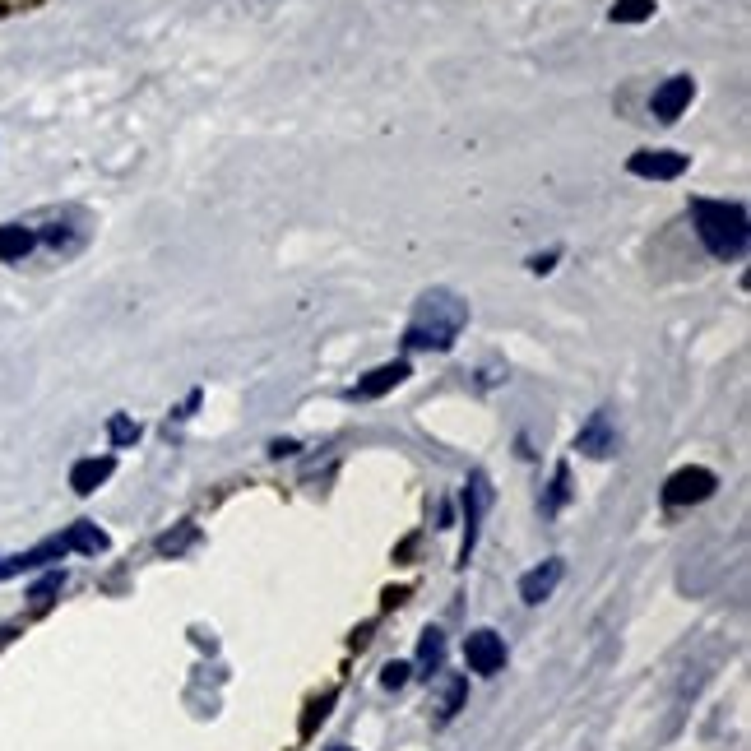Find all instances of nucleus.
Wrapping results in <instances>:
<instances>
[{"label":"nucleus","mask_w":751,"mask_h":751,"mask_svg":"<svg viewBox=\"0 0 751 751\" xmlns=\"http://www.w3.org/2000/svg\"><path fill=\"white\" fill-rule=\"evenodd\" d=\"M469 325V302L450 288H427L413 306V320L404 330V348H427V353H446Z\"/></svg>","instance_id":"obj_1"},{"label":"nucleus","mask_w":751,"mask_h":751,"mask_svg":"<svg viewBox=\"0 0 751 751\" xmlns=\"http://www.w3.org/2000/svg\"><path fill=\"white\" fill-rule=\"evenodd\" d=\"M696 218V237L714 260H742L747 255V209L728 200H696L691 204Z\"/></svg>","instance_id":"obj_2"},{"label":"nucleus","mask_w":751,"mask_h":751,"mask_svg":"<svg viewBox=\"0 0 751 751\" xmlns=\"http://www.w3.org/2000/svg\"><path fill=\"white\" fill-rule=\"evenodd\" d=\"M719 478L710 469H677L668 483H663V501L668 506H696V501H710Z\"/></svg>","instance_id":"obj_3"},{"label":"nucleus","mask_w":751,"mask_h":751,"mask_svg":"<svg viewBox=\"0 0 751 751\" xmlns=\"http://www.w3.org/2000/svg\"><path fill=\"white\" fill-rule=\"evenodd\" d=\"M691 98H696V79H691V75H673V79H663L659 89H654L650 112L659 116L663 126H673L677 116L691 107Z\"/></svg>","instance_id":"obj_4"},{"label":"nucleus","mask_w":751,"mask_h":751,"mask_svg":"<svg viewBox=\"0 0 751 751\" xmlns=\"http://www.w3.org/2000/svg\"><path fill=\"white\" fill-rule=\"evenodd\" d=\"M631 177H645V181H677L687 172V153H673V149H640L631 153Z\"/></svg>","instance_id":"obj_5"},{"label":"nucleus","mask_w":751,"mask_h":751,"mask_svg":"<svg viewBox=\"0 0 751 751\" xmlns=\"http://www.w3.org/2000/svg\"><path fill=\"white\" fill-rule=\"evenodd\" d=\"M464 659H469L473 673H483V677L501 673V668H506V640H501L497 631H473V636L464 640Z\"/></svg>","instance_id":"obj_6"},{"label":"nucleus","mask_w":751,"mask_h":751,"mask_svg":"<svg viewBox=\"0 0 751 751\" xmlns=\"http://www.w3.org/2000/svg\"><path fill=\"white\" fill-rule=\"evenodd\" d=\"M487 501H492V492H487V478L483 473H469V487H464V548H459V561L473 557V543H478V520H483Z\"/></svg>","instance_id":"obj_7"},{"label":"nucleus","mask_w":751,"mask_h":751,"mask_svg":"<svg viewBox=\"0 0 751 751\" xmlns=\"http://www.w3.org/2000/svg\"><path fill=\"white\" fill-rule=\"evenodd\" d=\"M575 450H585L589 459H608L612 450H617V432H612L608 408H599V413H594V418L580 427V436H575Z\"/></svg>","instance_id":"obj_8"},{"label":"nucleus","mask_w":751,"mask_h":751,"mask_svg":"<svg viewBox=\"0 0 751 751\" xmlns=\"http://www.w3.org/2000/svg\"><path fill=\"white\" fill-rule=\"evenodd\" d=\"M404 381H408V362L399 357V362H385V367L367 371V376L353 385V399H381V395H390V390L404 385Z\"/></svg>","instance_id":"obj_9"},{"label":"nucleus","mask_w":751,"mask_h":751,"mask_svg":"<svg viewBox=\"0 0 751 751\" xmlns=\"http://www.w3.org/2000/svg\"><path fill=\"white\" fill-rule=\"evenodd\" d=\"M561 575H566V566H561L557 557L543 561V566H534V571H529V575L520 580V599H524V603H543V599H552V589L561 585Z\"/></svg>","instance_id":"obj_10"},{"label":"nucleus","mask_w":751,"mask_h":751,"mask_svg":"<svg viewBox=\"0 0 751 751\" xmlns=\"http://www.w3.org/2000/svg\"><path fill=\"white\" fill-rule=\"evenodd\" d=\"M116 459L112 455H93V459H79L75 469H70V487H75L79 497H89V492H98L107 478H112Z\"/></svg>","instance_id":"obj_11"},{"label":"nucleus","mask_w":751,"mask_h":751,"mask_svg":"<svg viewBox=\"0 0 751 751\" xmlns=\"http://www.w3.org/2000/svg\"><path fill=\"white\" fill-rule=\"evenodd\" d=\"M33 246H38V232L28 228V223H5V228H0V260L14 265V260H24Z\"/></svg>","instance_id":"obj_12"},{"label":"nucleus","mask_w":751,"mask_h":751,"mask_svg":"<svg viewBox=\"0 0 751 751\" xmlns=\"http://www.w3.org/2000/svg\"><path fill=\"white\" fill-rule=\"evenodd\" d=\"M65 548L70 552H89V557H98V552H107V534H102L98 524H89V520H79V524H70L65 529Z\"/></svg>","instance_id":"obj_13"},{"label":"nucleus","mask_w":751,"mask_h":751,"mask_svg":"<svg viewBox=\"0 0 751 751\" xmlns=\"http://www.w3.org/2000/svg\"><path fill=\"white\" fill-rule=\"evenodd\" d=\"M654 19V0H617L612 5V24H645Z\"/></svg>","instance_id":"obj_14"},{"label":"nucleus","mask_w":751,"mask_h":751,"mask_svg":"<svg viewBox=\"0 0 751 751\" xmlns=\"http://www.w3.org/2000/svg\"><path fill=\"white\" fill-rule=\"evenodd\" d=\"M195 538H200V529H195V524H181L177 534H163V538H158V552H163V557H177V552L191 548Z\"/></svg>","instance_id":"obj_15"},{"label":"nucleus","mask_w":751,"mask_h":751,"mask_svg":"<svg viewBox=\"0 0 751 751\" xmlns=\"http://www.w3.org/2000/svg\"><path fill=\"white\" fill-rule=\"evenodd\" d=\"M441 654H446V636L441 631H422V645H418L422 668H441Z\"/></svg>","instance_id":"obj_16"},{"label":"nucleus","mask_w":751,"mask_h":751,"mask_svg":"<svg viewBox=\"0 0 751 751\" xmlns=\"http://www.w3.org/2000/svg\"><path fill=\"white\" fill-rule=\"evenodd\" d=\"M107 436H112V446H135V441H140V422H130L126 413H116V418L107 422Z\"/></svg>","instance_id":"obj_17"},{"label":"nucleus","mask_w":751,"mask_h":751,"mask_svg":"<svg viewBox=\"0 0 751 751\" xmlns=\"http://www.w3.org/2000/svg\"><path fill=\"white\" fill-rule=\"evenodd\" d=\"M566 497H571V469H566V464H557V473H552L548 510H561V506H566Z\"/></svg>","instance_id":"obj_18"},{"label":"nucleus","mask_w":751,"mask_h":751,"mask_svg":"<svg viewBox=\"0 0 751 751\" xmlns=\"http://www.w3.org/2000/svg\"><path fill=\"white\" fill-rule=\"evenodd\" d=\"M61 585H65V575H61V571H51V575H42L38 585L28 589V599H33V603H38V608H42V603H51V594H56V589H61Z\"/></svg>","instance_id":"obj_19"},{"label":"nucleus","mask_w":751,"mask_h":751,"mask_svg":"<svg viewBox=\"0 0 751 751\" xmlns=\"http://www.w3.org/2000/svg\"><path fill=\"white\" fill-rule=\"evenodd\" d=\"M408 673H413L408 663H385V668H381V687L399 691V687H404V682H408Z\"/></svg>","instance_id":"obj_20"},{"label":"nucleus","mask_w":751,"mask_h":751,"mask_svg":"<svg viewBox=\"0 0 751 751\" xmlns=\"http://www.w3.org/2000/svg\"><path fill=\"white\" fill-rule=\"evenodd\" d=\"M464 691H469V687H464V682H455V687H450V696H446V710H441V719H450V714L459 710V701H464Z\"/></svg>","instance_id":"obj_21"},{"label":"nucleus","mask_w":751,"mask_h":751,"mask_svg":"<svg viewBox=\"0 0 751 751\" xmlns=\"http://www.w3.org/2000/svg\"><path fill=\"white\" fill-rule=\"evenodd\" d=\"M552 265H557V251H548V255H534V260H529V269H534V274H548Z\"/></svg>","instance_id":"obj_22"},{"label":"nucleus","mask_w":751,"mask_h":751,"mask_svg":"<svg viewBox=\"0 0 751 751\" xmlns=\"http://www.w3.org/2000/svg\"><path fill=\"white\" fill-rule=\"evenodd\" d=\"M269 455H297V441H274V446H269Z\"/></svg>","instance_id":"obj_23"},{"label":"nucleus","mask_w":751,"mask_h":751,"mask_svg":"<svg viewBox=\"0 0 751 751\" xmlns=\"http://www.w3.org/2000/svg\"><path fill=\"white\" fill-rule=\"evenodd\" d=\"M330 751H353V747H330Z\"/></svg>","instance_id":"obj_24"}]
</instances>
